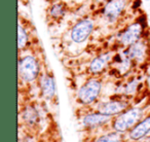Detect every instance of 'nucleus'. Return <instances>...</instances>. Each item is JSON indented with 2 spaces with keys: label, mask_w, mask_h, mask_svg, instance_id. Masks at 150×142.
Listing matches in <instances>:
<instances>
[{
  "label": "nucleus",
  "mask_w": 150,
  "mask_h": 142,
  "mask_svg": "<svg viewBox=\"0 0 150 142\" xmlns=\"http://www.w3.org/2000/svg\"><path fill=\"white\" fill-rule=\"evenodd\" d=\"M143 117V109L140 107H132L125 109L123 112L113 121V129L119 133H125L133 129Z\"/></svg>",
  "instance_id": "1"
},
{
  "label": "nucleus",
  "mask_w": 150,
  "mask_h": 142,
  "mask_svg": "<svg viewBox=\"0 0 150 142\" xmlns=\"http://www.w3.org/2000/svg\"><path fill=\"white\" fill-rule=\"evenodd\" d=\"M95 30V22L91 18H81L70 29V39L76 44L86 42Z\"/></svg>",
  "instance_id": "2"
},
{
  "label": "nucleus",
  "mask_w": 150,
  "mask_h": 142,
  "mask_svg": "<svg viewBox=\"0 0 150 142\" xmlns=\"http://www.w3.org/2000/svg\"><path fill=\"white\" fill-rule=\"evenodd\" d=\"M40 73V64L32 55H26L19 60V75L24 82H31L37 80Z\"/></svg>",
  "instance_id": "3"
},
{
  "label": "nucleus",
  "mask_w": 150,
  "mask_h": 142,
  "mask_svg": "<svg viewBox=\"0 0 150 142\" xmlns=\"http://www.w3.org/2000/svg\"><path fill=\"white\" fill-rule=\"evenodd\" d=\"M146 29L143 27L141 23L138 21H135L133 23H129L127 26H125L118 34H117V38H118V42L122 46L132 45L135 42L139 41L140 39L144 37V33H145Z\"/></svg>",
  "instance_id": "4"
},
{
  "label": "nucleus",
  "mask_w": 150,
  "mask_h": 142,
  "mask_svg": "<svg viewBox=\"0 0 150 142\" xmlns=\"http://www.w3.org/2000/svg\"><path fill=\"white\" fill-rule=\"evenodd\" d=\"M101 91H102V82L96 78H91L80 87L77 93V99L81 104H93L99 98Z\"/></svg>",
  "instance_id": "5"
},
{
  "label": "nucleus",
  "mask_w": 150,
  "mask_h": 142,
  "mask_svg": "<svg viewBox=\"0 0 150 142\" xmlns=\"http://www.w3.org/2000/svg\"><path fill=\"white\" fill-rule=\"evenodd\" d=\"M127 7V0H107L101 9L104 20L109 24H114L122 17Z\"/></svg>",
  "instance_id": "6"
},
{
  "label": "nucleus",
  "mask_w": 150,
  "mask_h": 142,
  "mask_svg": "<svg viewBox=\"0 0 150 142\" xmlns=\"http://www.w3.org/2000/svg\"><path fill=\"white\" fill-rule=\"evenodd\" d=\"M148 52V44L144 38L140 39L139 41L135 42L132 45L127 46L123 54L127 56L132 61H136V62H143L144 59L147 56Z\"/></svg>",
  "instance_id": "7"
},
{
  "label": "nucleus",
  "mask_w": 150,
  "mask_h": 142,
  "mask_svg": "<svg viewBox=\"0 0 150 142\" xmlns=\"http://www.w3.org/2000/svg\"><path fill=\"white\" fill-rule=\"evenodd\" d=\"M127 106H129V103L125 101L111 100L99 104L98 111L103 114L113 116V115H118L121 112H123L125 109H127Z\"/></svg>",
  "instance_id": "8"
},
{
  "label": "nucleus",
  "mask_w": 150,
  "mask_h": 142,
  "mask_svg": "<svg viewBox=\"0 0 150 142\" xmlns=\"http://www.w3.org/2000/svg\"><path fill=\"white\" fill-rule=\"evenodd\" d=\"M150 133V115L140 121L129 132V138L133 140H140Z\"/></svg>",
  "instance_id": "9"
},
{
  "label": "nucleus",
  "mask_w": 150,
  "mask_h": 142,
  "mask_svg": "<svg viewBox=\"0 0 150 142\" xmlns=\"http://www.w3.org/2000/svg\"><path fill=\"white\" fill-rule=\"evenodd\" d=\"M112 57H111L110 53H103V54L98 55L97 57H95L90 63V71L94 74L101 73L106 66L108 65V63L111 61Z\"/></svg>",
  "instance_id": "10"
},
{
  "label": "nucleus",
  "mask_w": 150,
  "mask_h": 142,
  "mask_svg": "<svg viewBox=\"0 0 150 142\" xmlns=\"http://www.w3.org/2000/svg\"><path fill=\"white\" fill-rule=\"evenodd\" d=\"M111 116L106 114H103L101 112H93V113H88L82 119V124H83L84 127L86 128H96L99 126H102L104 124L108 123L110 121Z\"/></svg>",
  "instance_id": "11"
},
{
  "label": "nucleus",
  "mask_w": 150,
  "mask_h": 142,
  "mask_svg": "<svg viewBox=\"0 0 150 142\" xmlns=\"http://www.w3.org/2000/svg\"><path fill=\"white\" fill-rule=\"evenodd\" d=\"M40 89L43 96L47 99H52L56 95V82L54 78L50 74H43L40 77Z\"/></svg>",
  "instance_id": "12"
},
{
  "label": "nucleus",
  "mask_w": 150,
  "mask_h": 142,
  "mask_svg": "<svg viewBox=\"0 0 150 142\" xmlns=\"http://www.w3.org/2000/svg\"><path fill=\"white\" fill-rule=\"evenodd\" d=\"M67 13V7L66 4L61 1L59 2H54L48 9V16L50 17V19L52 20H60L62 18H64V16Z\"/></svg>",
  "instance_id": "13"
},
{
  "label": "nucleus",
  "mask_w": 150,
  "mask_h": 142,
  "mask_svg": "<svg viewBox=\"0 0 150 142\" xmlns=\"http://www.w3.org/2000/svg\"><path fill=\"white\" fill-rule=\"evenodd\" d=\"M29 32L27 28L21 23H19V26H18V48L19 50H23L27 48V45L29 44Z\"/></svg>",
  "instance_id": "14"
},
{
  "label": "nucleus",
  "mask_w": 150,
  "mask_h": 142,
  "mask_svg": "<svg viewBox=\"0 0 150 142\" xmlns=\"http://www.w3.org/2000/svg\"><path fill=\"white\" fill-rule=\"evenodd\" d=\"M23 117L28 124L30 125H33L37 121L38 119V113L36 111V109L32 106H28L25 108L23 112Z\"/></svg>",
  "instance_id": "15"
},
{
  "label": "nucleus",
  "mask_w": 150,
  "mask_h": 142,
  "mask_svg": "<svg viewBox=\"0 0 150 142\" xmlns=\"http://www.w3.org/2000/svg\"><path fill=\"white\" fill-rule=\"evenodd\" d=\"M97 142H120L119 132H112L107 135H103L97 139Z\"/></svg>",
  "instance_id": "16"
},
{
  "label": "nucleus",
  "mask_w": 150,
  "mask_h": 142,
  "mask_svg": "<svg viewBox=\"0 0 150 142\" xmlns=\"http://www.w3.org/2000/svg\"><path fill=\"white\" fill-rule=\"evenodd\" d=\"M137 88H138V82L137 80H132V82H129L125 86V94L127 95L135 94V92L137 91Z\"/></svg>",
  "instance_id": "17"
},
{
  "label": "nucleus",
  "mask_w": 150,
  "mask_h": 142,
  "mask_svg": "<svg viewBox=\"0 0 150 142\" xmlns=\"http://www.w3.org/2000/svg\"><path fill=\"white\" fill-rule=\"evenodd\" d=\"M141 5H142V0H135V1H133V6H132V9H138L141 7Z\"/></svg>",
  "instance_id": "18"
},
{
  "label": "nucleus",
  "mask_w": 150,
  "mask_h": 142,
  "mask_svg": "<svg viewBox=\"0 0 150 142\" xmlns=\"http://www.w3.org/2000/svg\"><path fill=\"white\" fill-rule=\"evenodd\" d=\"M95 1H96V2H99V3H100V2H104L105 0H95Z\"/></svg>",
  "instance_id": "19"
},
{
  "label": "nucleus",
  "mask_w": 150,
  "mask_h": 142,
  "mask_svg": "<svg viewBox=\"0 0 150 142\" xmlns=\"http://www.w3.org/2000/svg\"><path fill=\"white\" fill-rule=\"evenodd\" d=\"M144 1H150V0H144Z\"/></svg>",
  "instance_id": "20"
},
{
  "label": "nucleus",
  "mask_w": 150,
  "mask_h": 142,
  "mask_svg": "<svg viewBox=\"0 0 150 142\" xmlns=\"http://www.w3.org/2000/svg\"><path fill=\"white\" fill-rule=\"evenodd\" d=\"M149 142H150V141H149Z\"/></svg>",
  "instance_id": "21"
}]
</instances>
